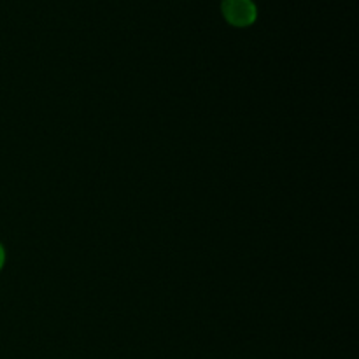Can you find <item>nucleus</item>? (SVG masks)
<instances>
[{"mask_svg":"<svg viewBox=\"0 0 359 359\" xmlns=\"http://www.w3.org/2000/svg\"><path fill=\"white\" fill-rule=\"evenodd\" d=\"M4 265H6V249L0 244V270L4 269Z\"/></svg>","mask_w":359,"mask_h":359,"instance_id":"2","label":"nucleus"},{"mask_svg":"<svg viewBox=\"0 0 359 359\" xmlns=\"http://www.w3.org/2000/svg\"><path fill=\"white\" fill-rule=\"evenodd\" d=\"M221 14L231 27L248 28L258 20V6L255 0H221Z\"/></svg>","mask_w":359,"mask_h":359,"instance_id":"1","label":"nucleus"}]
</instances>
